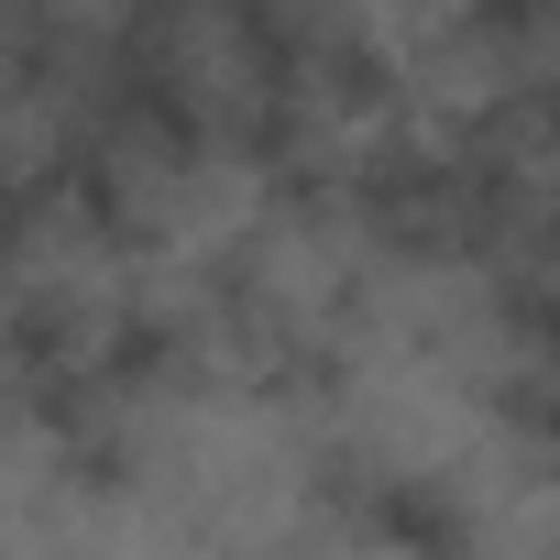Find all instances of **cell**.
<instances>
[{
	"instance_id": "cell-1",
	"label": "cell",
	"mask_w": 560,
	"mask_h": 560,
	"mask_svg": "<svg viewBox=\"0 0 560 560\" xmlns=\"http://www.w3.org/2000/svg\"><path fill=\"white\" fill-rule=\"evenodd\" d=\"M0 242H12V187H0Z\"/></svg>"
}]
</instances>
